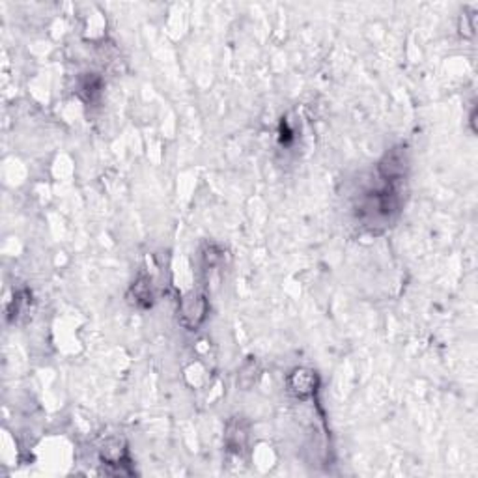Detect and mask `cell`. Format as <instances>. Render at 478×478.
<instances>
[{"mask_svg": "<svg viewBox=\"0 0 478 478\" xmlns=\"http://www.w3.org/2000/svg\"><path fill=\"white\" fill-rule=\"evenodd\" d=\"M180 314H182L183 326L189 327V329L197 327L204 320V316H206V301H204V297L191 296L187 299H183Z\"/></svg>", "mask_w": 478, "mask_h": 478, "instance_id": "obj_1", "label": "cell"}, {"mask_svg": "<svg viewBox=\"0 0 478 478\" xmlns=\"http://www.w3.org/2000/svg\"><path fill=\"white\" fill-rule=\"evenodd\" d=\"M288 387H290V393H293L299 398H305L316 389V374L305 368L296 370L288 378Z\"/></svg>", "mask_w": 478, "mask_h": 478, "instance_id": "obj_2", "label": "cell"}, {"mask_svg": "<svg viewBox=\"0 0 478 478\" xmlns=\"http://www.w3.org/2000/svg\"><path fill=\"white\" fill-rule=\"evenodd\" d=\"M135 291V299H137V303H140V305L148 306L152 305V286H150V281L148 279H140V281L135 284L133 288Z\"/></svg>", "mask_w": 478, "mask_h": 478, "instance_id": "obj_3", "label": "cell"}]
</instances>
